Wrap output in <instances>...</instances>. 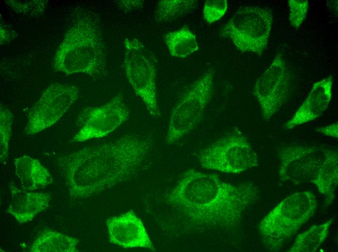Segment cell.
Masks as SVG:
<instances>
[{
    "mask_svg": "<svg viewBox=\"0 0 338 252\" xmlns=\"http://www.w3.org/2000/svg\"><path fill=\"white\" fill-rule=\"evenodd\" d=\"M215 71L209 69L187 89L172 109L166 142L172 144L187 134L201 121L211 98Z\"/></svg>",
    "mask_w": 338,
    "mask_h": 252,
    "instance_id": "6",
    "label": "cell"
},
{
    "mask_svg": "<svg viewBox=\"0 0 338 252\" xmlns=\"http://www.w3.org/2000/svg\"><path fill=\"white\" fill-rule=\"evenodd\" d=\"M76 86L51 84L41 94L30 110L25 131L28 135L39 133L55 124L77 100Z\"/></svg>",
    "mask_w": 338,
    "mask_h": 252,
    "instance_id": "9",
    "label": "cell"
},
{
    "mask_svg": "<svg viewBox=\"0 0 338 252\" xmlns=\"http://www.w3.org/2000/svg\"><path fill=\"white\" fill-rule=\"evenodd\" d=\"M10 189L11 200L7 211L21 223L31 221L46 209L51 199L47 193L20 189L14 186Z\"/></svg>",
    "mask_w": 338,
    "mask_h": 252,
    "instance_id": "15",
    "label": "cell"
},
{
    "mask_svg": "<svg viewBox=\"0 0 338 252\" xmlns=\"http://www.w3.org/2000/svg\"><path fill=\"white\" fill-rule=\"evenodd\" d=\"M13 116L8 109L1 107L0 110V158L3 162L8 156L9 142L11 135Z\"/></svg>",
    "mask_w": 338,
    "mask_h": 252,
    "instance_id": "22",
    "label": "cell"
},
{
    "mask_svg": "<svg viewBox=\"0 0 338 252\" xmlns=\"http://www.w3.org/2000/svg\"><path fill=\"white\" fill-rule=\"evenodd\" d=\"M316 131L327 136L338 138V122H336L332 124L318 128L316 129Z\"/></svg>",
    "mask_w": 338,
    "mask_h": 252,
    "instance_id": "27",
    "label": "cell"
},
{
    "mask_svg": "<svg viewBox=\"0 0 338 252\" xmlns=\"http://www.w3.org/2000/svg\"><path fill=\"white\" fill-rule=\"evenodd\" d=\"M123 43L124 68L129 82L151 115L157 118L160 113L157 99L154 60L137 38H126Z\"/></svg>",
    "mask_w": 338,
    "mask_h": 252,
    "instance_id": "8",
    "label": "cell"
},
{
    "mask_svg": "<svg viewBox=\"0 0 338 252\" xmlns=\"http://www.w3.org/2000/svg\"><path fill=\"white\" fill-rule=\"evenodd\" d=\"M198 5L197 0H159L154 10V18L159 23L172 21L189 14Z\"/></svg>",
    "mask_w": 338,
    "mask_h": 252,
    "instance_id": "20",
    "label": "cell"
},
{
    "mask_svg": "<svg viewBox=\"0 0 338 252\" xmlns=\"http://www.w3.org/2000/svg\"><path fill=\"white\" fill-rule=\"evenodd\" d=\"M16 174L22 189L32 191L45 188L52 182L48 170L36 159L24 156L14 159Z\"/></svg>",
    "mask_w": 338,
    "mask_h": 252,
    "instance_id": "16",
    "label": "cell"
},
{
    "mask_svg": "<svg viewBox=\"0 0 338 252\" xmlns=\"http://www.w3.org/2000/svg\"><path fill=\"white\" fill-rule=\"evenodd\" d=\"M256 195L252 184L234 185L222 181L216 174L189 169L167 199L195 224L231 228L239 222Z\"/></svg>",
    "mask_w": 338,
    "mask_h": 252,
    "instance_id": "2",
    "label": "cell"
},
{
    "mask_svg": "<svg viewBox=\"0 0 338 252\" xmlns=\"http://www.w3.org/2000/svg\"><path fill=\"white\" fill-rule=\"evenodd\" d=\"M332 222V220H330L325 223L312 226L308 230L299 234L287 252H315L325 240Z\"/></svg>",
    "mask_w": 338,
    "mask_h": 252,
    "instance_id": "21",
    "label": "cell"
},
{
    "mask_svg": "<svg viewBox=\"0 0 338 252\" xmlns=\"http://www.w3.org/2000/svg\"><path fill=\"white\" fill-rule=\"evenodd\" d=\"M288 4L289 22L295 29L297 30L306 16L308 1L307 0H289Z\"/></svg>",
    "mask_w": 338,
    "mask_h": 252,
    "instance_id": "25",
    "label": "cell"
},
{
    "mask_svg": "<svg viewBox=\"0 0 338 252\" xmlns=\"http://www.w3.org/2000/svg\"><path fill=\"white\" fill-rule=\"evenodd\" d=\"M152 144L151 136L128 135L58 157L70 197L93 196L129 179L142 167Z\"/></svg>",
    "mask_w": 338,
    "mask_h": 252,
    "instance_id": "1",
    "label": "cell"
},
{
    "mask_svg": "<svg viewBox=\"0 0 338 252\" xmlns=\"http://www.w3.org/2000/svg\"><path fill=\"white\" fill-rule=\"evenodd\" d=\"M338 180V152L326 149L323 161L312 182L316 186L319 192L324 195L326 206L331 204L335 197Z\"/></svg>",
    "mask_w": 338,
    "mask_h": 252,
    "instance_id": "17",
    "label": "cell"
},
{
    "mask_svg": "<svg viewBox=\"0 0 338 252\" xmlns=\"http://www.w3.org/2000/svg\"><path fill=\"white\" fill-rule=\"evenodd\" d=\"M326 149L316 146L289 145L278 152L279 176L282 182H312L323 161Z\"/></svg>",
    "mask_w": 338,
    "mask_h": 252,
    "instance_id": "12",
    "label": "cell"
},
{
    "mask_svg": "<svg viewBox=\"0 0 338 252\" xmlns=\"http://www.w3.org/2000/svg\"><path fill=\"white\" fill-rule=\"evenodd\" d=\"M116 3L121 10L132 12L141 9L144 6V0H116Z\"/></svg>",
    "mask_w": 338,
    "mask_h": 252,
    "instance_id": "26",
    "label": "cell"
},
{
    "mask_svg": "<svg viewBox=\"0 0 338 252\" xmlns=\"http://www.w3.org/2000/svg\"><path fill=\"white\" fill-rule=\"evenodd\" d=\"M198 160L203 168L230 173H239L258 165L256 153L245 136L237 129L204 149Z\"/></svg>",
    "mask_w": 338,
    "mask_h": 252,
    "instance_id": "7",
    "label": "cell"
},
{
    "mask_svg": "<svg viewBox=\"0 0 338 252\" xmlns=\"http://www.w3.org/2000/svg\"><path fill=\"white\" fill-rule=\"evenodd\" d=\"M228 9L226 0H207L203 9V17L208 24L215 23L220 19Z\"/></svg>",
    "mask_w": 338,
    "mask_h": 252,
    "instance_id": "24",
    "label": "cell"
},
{
    "mask_svg": "<svg viewBox=\"0 0 338 252\" xmlns=\"http://www.w3.org/2000/svg\"><path fill=\"white\" fill-rule=\"evenodd\" d=\"M106 225L110 243L125 248L156 251L142 221L133 211L108 218Z\"/></svg>",
    "mask_w": 338,
    "mask_h": 252,
    "instance_id": "13",
    "label": "cell"
},
{
    "mask_svg": "<svg viewBox=\"0 0 338 252\" xmlns=\"http://www.w3.org/2000/svg\"><path fill=\"white\" fill-rule=\"evenodd\" d=\"M273 16L268 10L253 6L239 8L221 29V35L231 40L241 52L261 55L266 48Z\"/></svg>",
    "mask_w": 338,
    "mask_h": 252,
    "instance_id": "5",
    "label": "cell"
},
{
    "mask_svg": "<svg viewBox=\"0 0 338 252\" xmlns=\"http://www.w3.org/2000/svg\"><path fill=\"white\" fill-rule=\"evenodd\" d=\"M331 2L329 1V4L328 5V7L331 6V8H330V9L334 10L335 12V13L337 14V11H338V0H332L330 1Z\"/></svg>",
    "mask_w": 338,
    "mask_h": 252,
    "instance_id": "28",
    "label": "cell"
},
{
    "mask_svg": "<svg viewBox=\"0 0 338 252\" xmlns=\"http://www.w3.org/2000/svg\"><path fill=\"white\" fill-rule=\"evenodd\" d=\"M130 117L123 96L118 94L105 104L85 109L78 119L79 129L73 142H84L107 136Z\"/></svg>",
    "mask_w": 338,
    "mask_h": 252,
    "instance_id": "10",
    "label": "cell"
},
{
    "mask_svg": "<svg viewBox=\"0 0 338 252\" xmlns=\"http://www.w3.org/2000/svg\"><path fill=\"white\" fill-rule=\"evenodd\" d=\"M164 40L170 55L185 58L199 50L195 34L186 26L166 33Z\"/></svg>",
    "mask_w": 338,
    "mask_h": 252,
    "instance_id": "19",
    "label": "cell"
},
{
    "mask_svg": "<svg viewBox=\"0 0 338 252\" xmlns=\"http://www.w3.org/2000/svg\"><path fill=\"white\" fill-rule=\"evenodd\" d=\"M317 204L316 197L309 191L297 192L282 201L259 225L265 246L278 251L313 216Z\"/></svg>",
    "mask_w": 338,
    "mask_h": 252,
    "instance_id": "4",
    "label": "cell"
},
{
    "mask_svg": "<svg viewBox=\"0 0 338 252\" xmlns=\"http://www.w3.org/2000/svg\"><path fill=\"white\" fill-rule=\"evenodd\" d=\"M5 3L17 13L26 16L40 15L48 5V1L45 0H9Z\"/></svg>",
    "mask_w": 338,
    "mask_h": 252,
    "instance_id": "23",
    "label": "cell"
},
{
    "mask_svg": "<svg viewBox=\"0 0 338 252\" xmlns=\"http://www.w3.org/2000/svg\"><path fill=\"white\" fill-rule=\"evenodd\" d=\"M290 84V77L285 61L281 53H277L254 87V94L266 121L271 119L284 104Z\"/></svg>",
    "mask_w": 338,
    "mask_h": 252,
    "instance_id": "11",
    "label": "cell"
},
{
    "mask_svg": "<svg viewBox=\"0 0 338 252\" xmlns=\"http://www.w3.org/2000/svg\"><path fill=\"white\" fill-rule=\"evenodd\" d=\"M332 84L331 76L315 83L306 98L287 122V129L293 128L321 116L331 101Z\"/></svg>",
    "mask_w": 338,
    "mask_h": 252,
    "instance_id": "14",
    "label": "cell"
},
{
    "mask_svg": "<svg viewBox=\"0 0 338 252\" xmlns=\"http://www.w3.org/2000/svg\"><path fill=\"white\" fill-rule=\"evenodd\" d=\"M96 21L89 16L77 19L66 32L54 56L53 65L66 74L101 75L105 68V50Z\"/></svg>",
    "mask_w": 338,
    "mask_h": 252,
    "instance_id": "3",
    "label": "cell"
},
{
    "mask_svg": "<svg viewBox=\"0 0 338 252\" xmlns=\"http://www.w3.org/2000/svg\"><path fill=\"white\" fill-rule=\"evenodd\" d=\"M79 240L50 230L42 232L34 241L31 252H76Z\"/></svg>",
    "mask_w": 338,
    "mask_h": 252,
    "instance_id": "18",
    "label": "cell"
}]
</instances>
